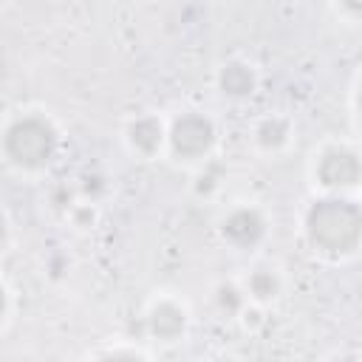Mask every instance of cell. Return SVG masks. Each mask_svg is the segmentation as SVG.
Wrapping results in <instances>:
<instances>
[{"instance_id":"1","label":"cell","mask_w":362,"mask_h":362,"mask_svg":"<svg viewBox=\"0 0 362 362\" xmlns=\"http://www.w3.org/2000/svg\"><path fill=\"white\" fill-rule=\"evenodd\" d=\"M305 238L325 257H345L362 243V206L342 192L317 198L305 212Z\"/></svg>"},{"instance_id":"2","label":"cell","mask_w":362,"mask_h":362,"mask_svg":"<svg viewBox=\"0 0 362 362\" xmlns=\"http://www.w3.org/2000/svg\"><path fill=\"white\" fill-rule=\"evenodd\" d=\"M57 127L37 113L17 116L3 133V153L20 170H42L57 156Z\"/></svg>"},{"instance_id":"3","label":"cell","mask_w":362,"mask_h":362,"mask_svg":"<svg viewBox=\"0 0 362 362\" xmlns=\"http://www.w3.org/2000/svg\"><path fill=\"white\" fill-rule=\"evenodd\" d=\"M167 141H170V150L184 158V161H198V158H206L209 150L215 147V124L209 116L204 113H181L170 130H167Z\"/></svg>"},{"instance_id":"4","label":"cell","mask_w":362,"mask_h":362,"mask_svg":"<svg viewBox=\"0 0 362 362\" xmlns=\"http://www.w3.org/2000/svg\"><path fill=\"white\" fill-rule=\"evenodd\" d=\"M314 175L328 192L354 189L362 181V158L351 147H328L320 153Z\"/></svg>"},{"instance_id":"5","label":"cell","mask_w":362,"mask_h":362,"mask_svg":"<svg viewBox=\"0 0 362 362\" xmlns=\"http://www.w3.org/2000/svg\"><path fill=\"white\" fill-rule=\"evenodd\" d=\"M266 235V218L255 206H238L221 221V238L235 249H252Z\"/></svg>"},{"instance_id":"6","label":"cell","mask_w":362,"mask_h":362,"mask_svg":"<svg viewBox=\"0 0 362 362\" xmlns=\"http://www.w3.org/2000/svg\"><path fill=\"white\" fill-rule=\"evenodd\" d=\"M147 331L158 342H175L187 331V311L173 300H161L147 314Z\"/></svg>"},{"instance_id":"7","label":"cell","mask_w":362,"mask_h":362,"mask_svg":"<svg viewBox=\"0 0 362 362\" xmlns=\"http://www.w3.org/2000/svg\"><path fill=\"white\" fill-rule=\"evenodd\" d=\"M257 88V76L252 71L249 62H240V59H229L221 65L218 71V90L229 99H249Z\"/></svg>"},{"instance_id":"8","label":"cell","mask_w":362,"mask_h":362,"mask_svg":"<svg viewBox=\"0 0 362 362\" xmlns=\"http://www.w3.org/2000/svg\"><path fill=\"white\" fill-rule=\"evenodd\" d=\"M127 141L136 153L141 156H156L161 150V144L167 141V130L161 124V119L156 116H139L127 124Z\"/></svg>"},{"instance_id":"9","label":"cell","mask_w":362,"mask_h":362,"mask_svg":"<svg viewBox=\"0 0 362 362\" xmlns=\"http://www.w3.org/2000/svg\"><path fill=\"white\" fill-rule=\"evenodd\" d=\"M288 136H291V124H288V119H283V116H269V119H263V122L257 124V130H255V141H257L263 150H280V147L288 141Z\"/></svg>"},{"instance_id":"10","label":"cell","mask_w":362,"mask_h":362,"mask_svg":"<svg viewBox=\"0 0 362 362\" xmlns=\"http://www.w3.org/2000/svg\"><path fill=\"white\" fill-rule=\"evenodd\" d=\"M246 291L252 294V300L257 303H272L277 294H280V277L274 269H255L246 280Z\"/></svg>"},{"instance_id":"11","label":"cell","mask_w":362,"mask_h":362,"mask_svg":"<svg viewBox=\"0 0 362 362\" xmlns=\"http://www.w3.org/2000/svg\"><path fill=\"white\" fill-rule=\"evenodd\" d=\"M215 303H218V311L226 314V317L243 314V308H246V297L235 283H221L215 288Z\"/></svg>"},{"instance_id":"12","label":"cell","mask_w":362,"mask_h":362,"mask_svg":"<svg viewBox=\"0 0 362 362\" xmlns=\"http://www.w3.org/2000/svg\"><path fill=\"white\" fill-rule=\"evenodd\" d=\"M339 3H342V8H345V11H351V14L362 17V0H339Z\"/></svg>"},{"instance_id":"13","label":"cell","mask_w":362,"mask_h":362,"mask_svg":"<svg viewBox=\"0 0 362 362\" xmlns=\"http://www.w3.org/2000/svg\"><path fill=\"white\" fill-rule=\"evenodd\" d=\"M356 107H359V122H362V88H359V99H356Z\"/></svg>"}]
</instances>
